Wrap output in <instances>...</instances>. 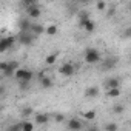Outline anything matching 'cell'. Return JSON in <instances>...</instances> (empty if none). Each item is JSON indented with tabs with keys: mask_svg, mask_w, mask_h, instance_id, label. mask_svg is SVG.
<instances>
[{
	"mask_svg": "<svg viewBox=\"0 0 131 131\" xmlns=\"http://www.w3.org/2000/svg\"><path fill=\"white\" fill-rule=\"evenodd\" d=\"M79 25L86 32H93L96 29V23H94V20L90 19L88 11H80V14H79Z\"/></svg>",
	"mask_w": 131,
	"mask_h": 131,
	"instance_id": "6da1fadb",
	"label": "cell"
},
{
	"mask_svg": "<svg viewBox=\"0 0 131 131\" xmlns=\"http://www.w3.org/2000/svg\"><path fill=\"white\" fill-rule=\"evenodd\" d=\"M102 60V54L96 48H86L85 49V62L88 65H96Z\"/></svg>",
	"mask_w": 131,
	"mask_h": 131,
	"instance_id": "7a4b0ae2",
	"label": "cell"
},
{
	"mask_svg": "<svg viewBox=\"0 0 131 131\" xmlns=\"http://www.w3.org/2000/svg\"><path fill=\"white\" fill-rule=\"evenodd\" d=\"M16 43V36H5L0 37V54L6 52L8 49H11Z\"/></svg>",
	"mask_w": 131,
	"mask_h": 131,
	"instance_id": "3957f363",
	"label": "cell"
},
{
	"mask_svg": "<svg viewBox=\"0 0 131 131\" xmlns=\"http://www.w3.org/2000/svg\"><path fill=\"white\" fill-rule=\"evenodd\" d=\"M57 73H59L60 76H63V77H71V76H74L76 68H74V65H73L71 62H65V63H62L60 67H59Z\"/></svg>",
	"mask_w": 131,
	"mask_h": 131,
	"instance_id": "277c9868",
	"label": "cell"
},
{
	"mask_svg": "<svg viewBox=\"0 0 131 131\" xmlns=\"http://www.w3.org/2000/svg\"><path fill=\"white\" fill-rule=\"evenodd\" d=\"M34 36L31 34V32H19L17 36H16V40L20 43V45H23V46H29V45H32V42H34Z\"/></svg>",
	"mask_w": 131,
	"mask_h": 131,
	"instance_id": "5b68a950",
	"label": "cell"
},
{
	"mask_svg": "<svg viewBox=\"0 0 131 131\" xmlns=\"http://www.w3.org/2000/svg\"><path fill=\"white\" fill-rule=\"evenodd\" d=\"M14 77L17 80H25V82H31L32 79V71L26 70V68H19L16 73H14Z\"/></svg>",
	"mask_w": 131,
	"mask_h": 131,
	"instance_id": "8992f818",
	"label": "cell"
},
{
	"mask_svg": "<svg viewBox=\"0 0 131 131\" xmlns=\"http://www.w3.org/2000/svg\"><path fill=\"white\" fill-rule=\"evenodd\" d=\"M26 13H28V19L31 20V19H39L40 16H42V9H40V6L37 5V3H34V5H31L29 8H26Z\"/></svg>",
	"mask_w": 131,
	"mask_h": 131,
	"instance_id": "52a82bcc",
	"label": "cell"
},
{
	"mask_svg": "<svg viewBox=\"0 0 131 131\" xmlns=\"http://www.w3.org/2000/svg\"><path fill=\"white\" fill-rule=\"evenodd\" d=\"M48 122H49V116L48 114H45V113H36L34 114V125L42 126V125H46Z\"/></svg>",
	"mask_w": 131,
	"mask_h": 131,
	"instance_id": "ba28073f",
	"label": "cell"
},
{
	"mask_svg": "<svg viewBox=\"0 0 131 131\" xmlns=\"http://www.w3.org/2000/svg\"><path fill=\"white\" fill-rule=\"evenodd\" d=\"M67 126H68V129H70V131H80V129H82V126H83V123H82V120H80V119L73 117V119H70V120H68Z\"/></svg>",
	"mask_w": 131,
	"mask_h": 131,
	"instance_id": "9c48e42d",
	"label": "cell"
},
{
	"mask_svg": "<svg viewBox=\"0 0 131 131\" xmlns=\"http://www.w3.org/2000/svg\"><path fill=\"white\" fill-rule=\"evenodd\" d=\"M103 86H105L106 91L108 90H114V88H120V80L117 77H110V79H106L103 82Z\"/></svg>",
	"mask_w": 131,
	"mask_h": 131,
	"instance_id": "30bf717a",
	"label": "cell"
},
{
	"mask_svg": "<svg viewBox=\"0 0 131 131\" xmlns=\"http://www.w3.org/2000/svg\"><path fill=\"white\" fill-rule=\"evenodd\" d=\"M19 68H20V67H19V63H17V62H14V60H11V62H9V65H8V70H6V71H3L2 74H3L5 77H14V73H16Z\"/></svg>",
	"mask_w": 131,
	"mask_h": 131,
	"instance_id": "8fae6325",
	"label": "cell"
},
{
	"mask_svg": "<svg viewBox=\"0 0 131 131\" xmlns=\"http://www.w3.org/2000/svg\"><path fill=\"white\" fill-rule=\"evenodd\" d=\"M29 32L34 36V37H39L42 34H45V26L42 23H32L31 28H29Z\"/></svg>",
	"mask_w": 131,
	"mask_h": 131,
	"instance_id": "7c38bea8",
	"label": "cell"
},
{
	"mask_svg": "<svg viewBox=\"0 0 131 131\" xmlns=\"http://www.w3.org/2000/svg\"><path fill=\"white\" fill-rule=\"evenodd\" d=\"M31 25H32V22H31L28 17H23V19L19 20V29H20L22 32H29Z\"/></svg>",
	"mask_w": 131,
	"mask_h": 131,
	"instance_id": "4fadbf2b",
	"label": "cell"
},
{
	"mask_svg": "<svg viewBox=\"0 0 131 131\" xmlns=\"http://www.w3.org/2000/svg\"><path fill=\"white\" fill-rule=\"evenodd\" d=\"M57 32H59V28H57L56 23H49V25L45 26V34L48 37H54V36H57Z\"/></svg>",
	"mask_w": 131,
	"mask_h": 131,
	"instance_id": "5bb4252c",
	"label": "cell"
},
{
	"mask_svg": "<svg viewBox=\"0 0 131 131\" xmlns=\"http://www.w3.org/2000/svg\"><path fill=\"white\" fill-rule=\"evenodd\" d=\"M99 93H100L99 86H94V85H91V86H88V88L85 90V96H86V97H90V99L97 97V96H99Z\"/></svg>",
	"mask_w": 131,
	"mask_h": 131,
	"instance_id": "9a60e30c",
	"label": "cell"
},
{
	"mask_svg": "<svg viewBox=\"0 0 131 131\" xmlns=\"http://www.w3.org/2000/svg\"><path fill=\"white\" fill-rule=\"evenodd\" d=\"M96 117H97L96 110H88V111H83V113H82V119L86 120V122H93Z\"/></svg>",
	"mask_w": 131,
	"mask_h": 131,
	"instance_id": "2e32d148",
	"label": "cell"
},
{
	"mask_svg": "<svg viewBox=\"0 0 131 131\" xmlns=\"http://www.w3.org/2000/svg\"><path fill=\"white\" fill-rule=\"evenodd\" d=\"M57 59H59V52H51V54H48L45 57V63L48 65V67H52V65L57 62Z\"/></svg>",
	"mask_w": 131,
	"mask_h": 131,
	"instance_id": "e0dca14e",
	"label": "cell"
},
{
	"mask_svg": "<svg viewBox=\"0 0 131 131\" xmlns=\"http://www.w3.org/2000/svg\"><path fill=\"white\" fill-rule=\"evenodd\" d=\"M40 83H42V86L45 88V90H49V88H52V79L51 77H48V76H43V77H40Z\"/></svg>",
	"mask_w": 131,
	"mask_h": 131,
	"instance_id": "ac0fdd59",
	"label": "cell"
},
{
	"mask_svg": "<svg viewBox=\"0 0 131 131\" xmlns=\"http://www.w3.org/2000/svg\"><path fill=\"white\" fill-rule=\"evenodd\" d=\"M122 96V90L120 88H114V90H108L106 91V97L114 99V97H120Z\"/></svg>",
	"mask_w": 131,
	"mask_h": 131,
	"instance_id": "d6986e66",
	"label": "cell"
},
{
	"mask_svg": "<svg viewBox=\"0 0 131 131\" xmlns=\"http://www.w3.org/2000/svg\"><path fill=\"white\" fill-rule=\"evenodd\" d=\"M22 131H34V123L31 120H23L22 122Z\"/></svg>",
	"mask_w": 131,
	"mask_h": 131,
	"instance_id": "ffe728a7",
	"label": "cell"
},
{
	"mask_svg": "<svg viewBox=\"0 0 131 131\" xmlns=\"http://www.w3.org/2000/svg\"><path fill=\"white\" fill-rule=\"evenodd\" d=\"M5 131H22V122H14V123L8 125V128Z\"/></svg>",
	"mask_w": 131,
	"mask_h": 131,
	"instance_id": "44dd1931",
	"label": "cell"
},
{
	"mask_svg": "<svg viewBox=\"0 0 131 131\" xmlns=\"http://www.w3.org/2000/svg\"><path fill=\"white\" fill-rule=\"evenodd\" d=\"M119 129V125L116 122H108L105 125V131H117Z\"/></svg>",
	"mask_w": 131,
	"mask_h": 131,
	"instance_id": "7402d4cb",
	"label": "cell"
},
{
	"mask_svg": "<svg viewBox=\"0 0 131 131\" xmlns=\"http://www.w3.org/2000/svg\"><path fill=\"white\" fill-rule=\"evenodd\" d=\"M125 111V106L122 105V103H119V105H114L113 106V113H116V114H122Z\"/></svg>",
	"mask_w": 131,
	"mask_h": 131,
	"instance_id": "603a6c76",
	"label": "cell"
},
{
	"mask_svg": "<svg viewBox=\"0 0 131 131\" xmlns=\"http://www.w3.org/2000/svg\"><path fill=\"white\" fill-rule=\"evenodd\" d=\"M96 8H97V11H105L108 8V3L106 2H96Z\"/></svg>",
	"mask_w": 131,
	"mask_h": 131,
	"instance_id": "cb8c5ba5",
	"label": "cell"
},
{
	"mask_svg": "<svg viewBox=\"0 0 131 131\" xmlns=\"http://www.w3.org/2000/svg\"><path fill=\"white\" fill-rule=\"evenodd\" d=\"M29 88V82H25V80H19V90L22 91H26Z\"/></svg>",
	"mask_w": 131,
	"mask_h": 131,
	"instance_id": "d4e9b609",
	"label": "cell"
},
{
	"mask_svg": "<svg viewBox=\"0 0 131 131\" xmlns=\"http://www.w3.org/2000/svg\"><path fill=\"white\" fill-rule=\"evenodd\" d=\"M54 120H56V123H63L65 122V114H62V113L56 114L54 116Z\"/></svg>",
	"mask_w": 131,
	"mask_h": 131,
	"instance_id": "484cf974",
	"label": "cell"
},
{
	"mask_svg": "<svg viewBox=\"0 0 131 131\" xmlns=\"http://www.w3.org/2000/svg\"><path fill=\"white\" fill-rule=\"evenodd\" d=\"M8 65H9V62H0V73L6 71L8 70Z\"/></svg>",
	"mask_w": 131,
	"mask_h": 131,
	"instance_id": "4316f807",
	"label": "cell"
},
{
	"mask_svg": "<svg viewBox=\"0 0 131 131\" xmlns=\"http://www.w3.org/2000/svg\"><path fill=\"white\" fill-rule=\"evenodd\" d=\"M22 114H23L25 117H26V116H31V114H32V108H29V106H28V108H25V110L22 111Z\"/></svg>",
	"mask_w": 131,
	"mask_h": 131,
	"instance_id": "83f0119b",
	"label": "cell"
},
{
	"mask_svg": "<svg viewBox=\"0 0 131 131\" xmlns=\"http://www.w3.org/2000/svg\"><path fill=\"white\" fill-rule=\"evenodd\" d=\"M5 93H6V88H5V85H0V97H2Z\"/></svg>",
	"mask_w": 131,
	"mask_h": 131,
	"instance_id": "f1b7e54d",
	"label": "cell"
},
{
	"mask_svg": "<svg viewBox=\"0 0 131 131\" xmlns=\"http://www.w3.org/2000/svg\"><path fill=\"white\" fill-rule=\"evenodd\" d=\"M86 131H99V128H97V126H90Z\"/></svg>",
	"mask_w": 131,
	"mask_h": 131,
	"instance_id": "f546056e",
	"label": "cell"
},
{
	"mask_svg": "<svg viewBox=\"0 0 131 131\" xmlns=\"http://www.w3.org/2000/svg\"><path fill=\"white\" fill-rule=\"evenodd\" d=\"M129 34H131V29H129V28H128V29H126V31H125V37H128V36H129Z\"/></svg>",
	"mask_w": 131,
	"mask_h": 131,
	"instance_id": "4dcf8cb0",
	"label": "cell"
},
{
	"mask_svg": "<svg viewBox=\"0 0 131 131\" xmlns=\"http://www.w3.org/2000/svg\"><path fill=\"white\" fill-rule=\"evenodd\" d=\"M2 111H3V106H2V105H0V114H2Z\"/></svg>",
	"mask_w": 131,
	"mask_h": 131,
	"instance_id": "1f68e13d",
	"label": "cell"
}]
</instances>
